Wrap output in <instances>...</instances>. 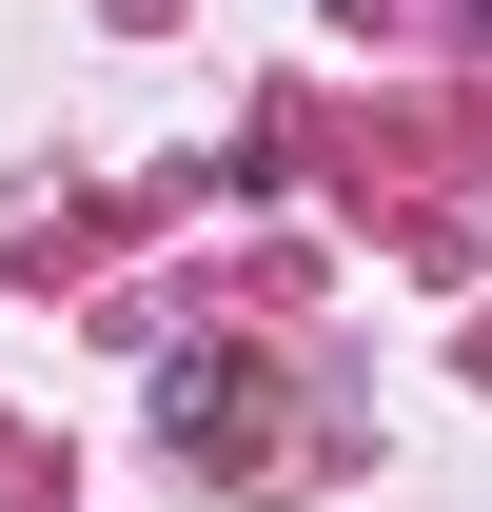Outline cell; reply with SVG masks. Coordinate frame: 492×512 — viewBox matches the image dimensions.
I'll use <instances>...</instances> for the list:
<instances>
[]
</instances>
